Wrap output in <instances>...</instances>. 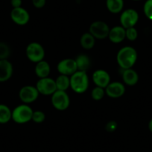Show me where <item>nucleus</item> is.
<instances>
[{
  "instance_id": "nucleus-19",
  "label": "nucleus",
  "mask_w": 152,
  "mask_h": 152,
  "mask_svg": "<svg viewBox=\"0 0 152 152\" xmlns=\"http://www.w3.org/2000/svg\"><path fill=\"white\" fill-rule=\"evenodd\" d=\"M96 40V38L90 32H86L83 34L80 38V44L83 49L86 50H90L95 46Z\"/></svg>"
},
{
  "instance_id": "nucleus-12",
  "label": "nucleus",
  "mask_w": 152,
  "mask_h": 152,
  "mask_svg": "<svg viewBox=\"0 0 152 152\" xmlns=\"http://www.w3.org/2000/svg\"><path fill=\"white\" fill-rule=\"evenodd\" d=\"M107 96L112 99H118L122 97L125 93V86L122 82L113 81L105 88Z\"/></svg>"
},
{
  "instance_id": "nucleus-15",
  "label": "nucleus",
  "mask_w": 152,
  "mask_h": 152,
  "mask_svg": "<svg viewBox=\"0 0 152 152\" xmlns=\"http://www.w3.org/2000/svg\"><path fill=\"white\" fill-rule=\"evenodd\" d=\"M108 38L113 43H120L123 42L125 37V28L122 26H116L110 29Z\"/></svg>"
},
{
  "instance_id": "nucleus-16",
  "label": "nucleus",
  "mask_w": 152,
  "mask_h": 152,
  "mask_svg": "<svg viewBox=\"0 0 152 152\" xmlns=\"http://www.w3.org/2000/svg\"><path fill=\"white\" fill-rule=\"evenodd\" d=\"M122 78L124 84L128 86H134L139 81V75L132 68L122 69Z\"/></svg>"
},
{
  "instance_id": "nucleus-29",
  "label": "nucleus",
  "mask_w": 152,
  "mask_h": 152,
  "mask_svg": "<svg viewBox=\"0 0 152 152\" xmlns=\"http://www.w3.org/2000/svg\"><path fill=\"white\" fill-rule=\"evenodd\" d=\"M46 0H32V4L36 8H42L45 6Z\"/></svg>"
},
{
  "instance_id": "nucleus-25",
  "label": "nucleus",
  "mask_w": 152,
  "mask_h": 152,
  "mask_svg": "<svg viewBox=\"0 0 152 152\" xmlns=\"http://www.w3.org/2000/svg\"><path fill=\"white\" fill-rule=\"evenodd\" d=\"M46 119V114L42 110H34L33 112L31 120L35 123H42Z\"/></svg>"
},
{
  "instance_id": "nucleus-2",
  "label": "nucleus",
  "mask_w": 152,
  "mask_h": 152,
  "mask_svg": "<svg viewBox=\"0 0 152 152\" xmlns=\"http://www.w3.org/2000/svg\"><path fill=\"white\" fill-rule=\"evenodd\" d=\"M90 85L87 72L77 71L70 76V88L76 93L82 94L85 93Z\"/></svg>"
},
{
  "instance_id": "nucleus-23",
  "label": "nucleus",
  "mask_w": 152,
  "mask_h": 152,
  "mask_svg": "<svg viewBox=\"0 0 152 152\" xmlns=\"http://www.w3.org/2000/svg\"><path fill=\"white\" fill-rule=\"evenodd\" d=\"M105 93V89L100 87H95L91 91V97L95 101H100L104 98Z\"/></svg>"
},
{
  "instance_id": "nucleus-22",
  "label": "nucleus",
  "mask_w": 152,
  "mask_h": 152,
  "mask_svg": "<svg viewBox=\"0 0 152 152\" xmlns=\"http://www.w3.org/2000/svg\"><path fill=\"white\" fill-rule=\"evenodd\" d=\"M12 119V110L7 105L0 104V124H6Z\"/></svg>"
},
{
  "instance_id": "nucleus-3",
  "label": "nucleus",
  "mask_w": 152,
  "mask_h": 152,
  "mask_svg": "<svg viewBox=\"0 0 152 152\" xmlns=\"http://www.w3.org/2000/svg\"><path fill=\"white\" fill-rule=\"evenodd\" d=\"M34 110L26 104H22L12 110V119L17 124H26L31 121Z\"/></svg>"
},
{
  "instance_id": "nucleus-9",
  "label": "nucleus",
  "mask_w": 152,
  "mask_h": 152,
  "mask_svg": "<svg viewBox=\"0 0 152 152\" xmlns=\"http://www.w3.org/2000/svg\"><path fill=\"white\" fill-rule=\"evenodd\" d=\"M35 87L37 89L39 93L43 96H52L57 90L55 80L49 77L39 78Z\"/></svg>"
},
{
  "instance_id": "nucleus-5",
  "label": "nucleus",
  "mask_w": 152,
  "mask_h": 152,
  "mask_svg": "<svg viewBox=\"0 0 152 152\" xmlns=\"http://www.w3.org/2000/svg\"><path fill=\"white\" fill-rule=\"evenodd\" d=\"M51 96L52 106L58 110H65L69 107L70 98L66 91L56 90Z\"/></svg>"
},
{
  "instance_id": "nucleus-32",
  "label": "nucleus",
  "mask_w": 152,
  "mask_h": 152,
  "mask_svg": "<svg viewBox=\"0 0 152 152\" xmlns=\"http://www.w3.org/2000/svg\"><path fill=\"white\" fill-rule=\"evenodd\" d=\"M133 1H140V0H133Z\"/></svg>"
},
{
  "instance_id": "nucleus-24",
  "label": "nucleus",
  "mask_w": 152,
  "mask_h": 152,
  "mask_svg": "<svg viewBox=\"0 0 152 152\" xmlns=\"http://www.w3.org/2000/svg\"><path fill=\"white\" fill-rule=\"evenodd\" d=\"M11 55L10 47L5 43L0 42V60L8 59Z\"/></svg>"
},
{
  "instance_id": "nucleus-1",
  "label": "nucleus",
  "mask_w": 152,
  "mask_h": 152,
  "mask_svg": "<svg viewBox=\"0 0 152 152\" xmlns=\"http://www.w3.org/2000/svg\"><path fill=\"white\" fill-rule=\"evenodd\" d=\"M138 58L137 52L134 48L126 46L120 49L116 55V61L122 69L132 68Z\"/></svg>"
},
{
  "instance_id": "nucleus-30",
  "label": "nucleus",
  "mask_w": 152,
  "mask_h": 152,
  "mask_svg": "<svg viewBox=\"0 0 152 152\" xmlns=\"http://www.w3.org/2000/svg\"><path fill=\"white\" fill-rule=\"evenodd\" d=\"M22 3H23L22 0H11V4L12 5L13 8L22 7Z\"/></svg>"
},
{
  "instance_id": "nucleus-26",
  "label": "nucleus",
  "mask_w": 152,
  "mask_h": 152,
  "mask_svg": "<svg viewBox=\"0 0 152 152\" xmlns=\"http://www.w3.org/2000/svg\"><path fill=\"white\" fill-rule=\"evenodd\" d=\"M125 37L130 41H135L138 37V31L135 27L125 28Z\"/></svg>"
},
{
  "instance_id": "nucleus-14",
  "label": "nucleus",
  "mask_w": 152,
  "mask_h": 152,
  "mask_svg": "<svg viewBox=\"0 0 152 152\" xmlns=\"http://www.w3.org/2000/svg\"><path fill=\"white\" fill-rule=\"evenodd\" d=\"M14 69L8 59L0 60V82H5L11 78Z\"/></svg>"
},
{
  "instance_id": "nucleus-18",
  "label": "nucleus",
  "mask_w": 152,
  "mask_h": 152,
  "mask_svg": "<svg viewBox=\"0 0 152 152\" xmlns=\"http://www.w3.org/2000/svg\"><path fill=\"white\" fill-rule=\"evenodd\" d=\"M76 64H77V68L78 71L87 72L91 66V61L89 56L84 54H81L75 58Z\"/></svg>"
},
{
  "instance_id": "nucleus-10",
  "label": "nucleus",
  "mask_w": 152,
  "mask_h": 152,
  "mask_svg": "<svg viewBox=\"0 0 152 152\" xmlns=\"http://www.w3.org/2000/svg\"><path fill=\"white\" fill-rule=\"evenodd\" d=\"M57 70L60 75L71 76L78 71L77 64L75 59L72 58H65L61 60L57 65Z\"/></svg>"
},
{
  "instance_id": "nucleus-27",
  "label": "nucleus",
  "mask_w": 152,
  "mask_h": 152,
  "mask_svg": "<svg viewBox=\"0 0 152 152\" xmlns=\"http://www.w3.org/2000/svg\"><path fill=\"white\" fill-rule=\"evenodd\" d=\"M143 11L148 20L152 21V0H147L143 6Z\"/></svg>"
},
{
  "instance_id": "nucleus-31",
  "label": "nucleus",
  "mask_w": 152,
  "mask_h": 152,
  "mask_svg": "<svg viewBox=\"0 0 152 152\" xmlns=\"http://www.w3.org/2000/svg\"><path fill=\"white\" fill-rule=\"evenodd\" d=\"M148 129L152 133V119L148 122Z\"/></svg>"
},
{
  "instance_id": "nucleus-17",
  "label": "nucleus",
  "mask_w": 152,
  "mask_h": 152,
  "mask_svg": "<svg viewBox=\"0 0 152 152\" xmlns=\"http://www.w3.org/2000/svg\"><path fill=\"white\" fill-rule=\"evenodd\" d=\"M34 72L39 78H47L51 72L50 65L44 60L37 63L34 67Z\"/></svg>"
},
{
  "instance_id": "nucleus-7",
  "label": "nucleus",
  "mask_w": 152,
  "mask_h": 152,
  "mask_svg": "<svg viewBox=\"0 0 152 152\" xmlns=\"http://www.w3.org/2000/svg\"><path fill=\"white\" fill-rule=\"evenodd\" d=\"M138 12L135 9L128 8L122 12L119 18L120 24L124 28L134 27L139 21Z\"/></svg>"
},
{
  "instance_id": "nucleus-20",
  "label": "nucleus",
  "mask_w": 152,
  "mask_h": 152,
  "mask_svg": "<svg viewBox=\"0 0 152 152\" xmlns=\"http://www.w3.org/2000/svg\"><path fill=\"white\" fill-rule=\"evenodd\" d=\"M106 7L112 14H119L123 10L124 0H106Z\"/></svg>"
},
{
  "instance_id": "nucleus-11",
  "label": "nucleus",
  "mask_w": 152,
  "mask_h": 152,
  "mask_svg": "<svg viewBox=\"0 0 152 152\" xmlns=\"http://www.w3.org/2000/svg\"><path fill=\"white\" fill-rule=\"evenodd\" d=\"M11 18L15 24L18 26H25L28 24L30 20V14L27 10L22 7L15 8H13L11 11Z\"/></svg>"
},
{
  "instance_id": "nucleus-6",
  "label": "nucleus",
  "mask_w": 152,
  "mask_h": 152,
  "mask_svg": "<svg viewBox=\"0 0 152 152\" xmlns=\"http://www.w3.org/2000/svg\"><path fill=\"white\" fill-rule=\"evenodd\" d=\"M110 27L105 22L95 21L91 23L89 28V32L98 40H104L108 37L110 32Z\"/></svg>"
},
{
  "instance_id": "nucleus-21",
  "label": "nucleus",
  "mask_w": 152,
  "mask_h": 152,
  "mask_svg": "<svg viewBox=\"0 0 152 152\" xmlns=\"http://www.w3.org/2000/svg\"><path fill=\"white\" fill-rule=\"evenodd\" d=\"M57 90L66 91L70 87V77L64 75H60L55 79Z\"/></svg>"
},
{
  "instance_id": "nucleus-28",
  "label": "nucleus",
  "mask_w": 152,
  "mask_h": 152,
  "mask_svg": "<svg viewBox=\"0 0 152 152\" xmlns=\"http://www.w3.org/2000/svg\"><path fill=\"white\" fill-rule=\"evenodd\" d=\"M118 124L116 121H110L105 125V129L107 132H113L116 130Z\"/></svg>"
},
{
  "instance_id": "nucleus-13",
  "label": "nucleus",
  "mask_w": 152,
  "mask_h": 152,
  "mask_svg": "<svg viewBox=\"0 0 152 152\" xmlns=\"http://www.w3.org/2000/svg\"><path fill=\"white\" fill-rule=\"evenodd\" d=\"M92 79L96 87H100L105 89L111 82L110 75L104 69H97L93 73Z\"/></svg>"
},
{
  "instance_id": "nucleus-4",
  "label": "nucleus",
  "mask_w": 152,
  "mask_h": 152,
  "mask_svg": "<svg viewBox=\"0 0 152 152\" xmlns=\"http://www.w3.org/2000/svg\"><path fill=\"white\" fill-rule=\"evenodd\" d=\"M26 55L31 62L37 64L44 60L46 52L44 48L40 43L37 42H32L26 47Z\"/></svg>"
},
{
  "instance_id": "nucleus-8",
  "label": "nucleus",
  "mask_w": 152,
  "mask_h": 152,
  "mask_svg": "<svg viewBox=\"0 0 152 152\" xmlns=\"http://www.w3.org/2000/svg\"><path fill=\"white\" fill-rule=\"evenodd\" d=\"M39 92L35 86L26 85L22 87L19 92V98L23 104H29L34 102L39 97Z\"/></svg>"
}]
</instances>
